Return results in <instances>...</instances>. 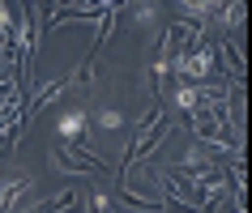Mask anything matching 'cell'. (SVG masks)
I'll return each mask as SVG.
<instances>
[{"instance_id":"6da1fadb","label":"cell","mask_w":252,"mask_h":213,"mask_svg":"<svg viewBox=\"0 0 252 213\" xmlns=\"http://www.w3.org/2000/svg\"><path fill=\"white\" fill-rule=\"evenodd\" d=\"M60 145H86V111H64V120H60Z\"/></svg>"},{"instance_id":"7a4b0ae2","label":"cell","mask_w":252,"mask_h":213,"mask_svg":"<svg viewBox=\"0 0 252 213\" xmlns=\"http://www.w3.org/2000/svg\"><path fill=\"white\" fill-rule=\"evenodd\" d=\"M218 9H222V22H226L231 30L244 22V4H239V0H235V4H218Z\"/></svg>"},{"instance_id":"3957f363","label":"cell","mask_w":252,"mask_h":213,"mask_svg":"<svg viewBox=\"0 0 252 213\" xmlns=\"http://www.w3.org/2000/svg\"><path fill=\"white\" fill-rule=\"evenodd\" d=\"M98 120H103V128H120V124H124V115H120V111H103Z\"/></svg>"}]
</instances>
